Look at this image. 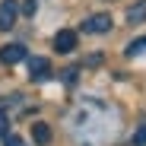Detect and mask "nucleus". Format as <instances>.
<instances>
[{
    "mask_svg": "<svg viewBox=\"0 0 146 146\" xmlns=\"http://www.w3.org/2000/svg\"><path fill=\"white\" fill-rule=\"evenodd\" d=\"M16 16H19V3L16 0H3L0 3V32H10L16 26Z\"/></svg>",
    "mask_w": 146,
    "mask_h": 146,
    "instance_id": "nucleus-3",
    "label": "nucleus"
},
{
    "mask_svg": "<svg viewBox=\"0 0 146 146\" xmlns=\"http://www.w3.org/2000/svg\"><path fill=\"white\" fill-rule=\"evenodd\" d=\"M124 54H127V57H137V54H146V35H143V38H137V41H130Z\"/></svg>",
    "mask_w": 146,
    "mask_h": 146,
    "instance_id": "nucleus-9",
    "label": "nucleus"
},
{
    "mask_svg": "<svg viewBox=\"0 0 146 146\" xmlns=\"http://www.w3.org/2000/svg\"><path fill=\"white\" fill-rule=\"evenodd\" d=\"M83 32H89V35H105V32H111V16H108V13L89 16V19L83 22Z\"/></svg>",
    "mask_w": 146,
    "mask_h": 146,
    "instance_id": "nucleus-2",
    "label": "nucleus"
},
{
    "mask_svg": "<svg viewBox=\"0 0 146 146\" xmlns=\"http://www.w3.org/2000/svg\"><path fill=\"white\" fill-rule=\"evenodd\" d=\"M143 19H146V0L127 7V22H143Z\"/></svg>",
    "mask_w": 146,
    "mask_h": 146,
    "instance_id": "nucleus-8",
    "label": "nucleus"
},
{
    "mask_svg": "<svg viewBox=\"0 0 146 146\" xmlns=\"http://www.w3.org/2000/svg\"><path fill=\"white\" fill-rule=\"evenodd\" d=\"M7 130H10V117L0 111V133H7Z\"/></svg>",
    "mask_w": 146,
    "mask_h": 146,
    "instance_id": "nucleus-11",
    "label": "nucleus"
},
{
    "mask_svg": "<svg viewBox=\"0 0 146 146\" xmlns=\"http://www.w3.org/2000/svg\"><path fill=\"white\" fill-rule=\"evenodd\" d=\"M70 130L80 137V143L99 146V143H105L108 137H114L117 121H114V111H111L105 102L86 99V102H80L76 108H73V114H70Z\"/></svg>",
    "mask_w": 146,
    "mask_h": 146,
    "instance_id": "nucleus-1",
    "label": "nucleus"
},
{
    "mask_svg": "<svg viewBox=\"0 0 146 146\" xmlns=\"http://www.w3.org/2000/svg\"><path fill=\"white\" fill-rule=\"evenodd\" d=\"M73 48H76V32L64 29V32H57V35H54V51H60V54H70Z\"/></svg>",
    "mask_w": 146,
    "mask_h": 146,
    "instance_id": "nucleus-5",
    "label": "nucleus"
},
{
    "mask_svg": "<svg viewBox=\"0 0 146 146\" xmlns=\"http://www.w3.org/2000/svg\"><path fill=\"white\" fill-rule=\"evenodd\" d=\"M29 67H32V80H48V60L44 57H32Z\"/></svg>",
    "mask_w": 146,
    "mask_h": 146,
    "instance_id": "nucleus-7",
    "label": "nucleus"
},
{
    "mask_svg": "<svg viewBox=\"0 0 146 146\" xmlns=\"http://www.w3.org/2000/svg\"><path fill=\"white\" fill-rule=\"evenodd\" d=\"M32 140H35L38 146H48V143H51V127H48V124H41V121H38V124L32 127Z\"/></svg>",
    "mask_w": 146,
    "mask_h": 146,
    "instance_id": "nucleus-6",
    "label": "nucleus"
},
{
    "mask_svg": "<svg viewBox=\"0 0 146 146\" xmlns=\"http://www.w3.org/2000/svg\"><path fill=\"white\" fill-rule=\"evenodd\" d=\"M0 60L3 64H19V60H26V44H3L0 48Z\"/></svg>",
    "mask_w": 146,
    "mask_h": 146,
    "instance_id": "nucleus-4",
    "label": "nucleus"
},
{
    "mask_svg": "<svg viewBox=\"0 0 146 146\" xmlns=\"http://www.w3.org/2000/svg\"><path fill=\"white\" fill-rule=\"evenodd\" d=\"M133 146H146V124H143V127L133 133Z\"/></svg>",
    "mask_w": 146,
    "mask_h": 146,
    "instance_id": "nucleus-10",
    "label": "nucleus"
},
{
    "mask_svg": "<svg viewBox=\"0 0 146 146\" xmlns=\"http://www.w3.org/2000/svg\"><path fill=\"white\" fill-rule=\"evenodd\" d=\"M7 146H26V143H22L19 137H7Z\"/></svg>",
    "mask_w": 146,
    "mask_h": 146,
    "instance_id": "nucleus-12",
    "label": "nucleus"
}]
</instances>
